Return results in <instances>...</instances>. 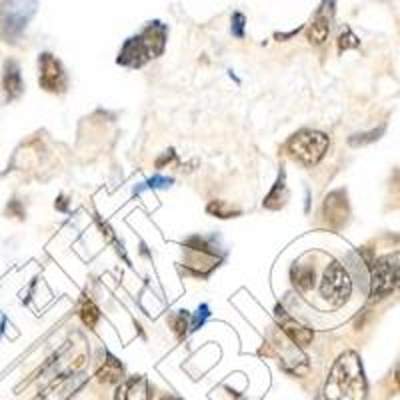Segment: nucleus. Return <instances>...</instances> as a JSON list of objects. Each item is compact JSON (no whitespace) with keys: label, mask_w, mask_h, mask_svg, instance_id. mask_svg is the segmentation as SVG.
<instances>
[{"label":"nucleus","mask_w":400,"mask_h":400,"mask_svg":"<svg viewBox=\"0 0 400 400\" xmlns=\"http://www.w3.org/2000/svg\"><path fill=\"white\" fill-rule=\"evenodd\" d=\"M2 88L8 101H17L24 92V82L17 60H6L4 70H2Z\"/></svg>","instance_id":"obj_9"},{"label":"nucleus","mask_w":400,"mask_h":400,"mask_svg":"<svg viewBox=\"0 0 400 400\" xmlns=\"http://www.w3.org/2000/svg\"><path fill=\"white\" fill-rule=\"evenodd\" d=\"M210 214H214V216H218V218H234V216H238L241 214V210L234 209L232 205H228L225 200H212L209 207H207Z\"/></svg>","instance_id":"obj_16"},{"label":"nucleus","mask_w":400,"mask_h":400,"mask_svg":"<svg viewBox=\"0 0 400 400\" xmlns=\"http://www.w3.org/2000/svg\"><path fill=\"white\" fill-rule=\"evenodd\" d=\"M332 18H334V0H322L320 8L314 15L313 22L306 28V38L311 44H322L329 38Z\"/></svg>","instance_id":"obj_6"},{"label":"nucleus","mask_w":400,"mask_h":400,"mask_svg":"<svg viewBox=\"0 0 400 400\" xmlns=\"http://www.w3.org/2000/svg\"><path fill=\"white\" fill-rule=\"evenodd\" d=\"M358 46H360V38L347 26L338 36V53H345V51H350V49H358Z\"/></svg>","instance_id":"obj_18"},{"label":"nucleus","mask_w":400,"mask_h":400,"mask_svg":"<svg viewBox=\"0 0 400 400\" xmlns=\"http://www.w3.org/2000/svg\"><path fill=\"white\" fill-rule=\"evenodd\" d=\"M207 316H209V306H207V304H202V306L198 308V314H196V318H194V329H198V324H202Z\"/></svg>","instance_id":"obj_22"},{"label":"nucleus","mask_w":400,"mask_h":400,"mask_svg":"<svg viewBox=\"0 0 400 400\" xmlns=\"http://www.w3.org/2000/svg\"><path fill=\"white\" fill-rule=\"evenodd\" d=\"M80 318H82V322L87 324L88 329H94V327H96V322H98V318H101V311L94 306L92 300H85V302H82V306H80Z\"/></svg>","instance_id":"obj_17"},{"label":"nucleus","mask_w":400,"mask_h":400,"mask_svg":"<svg viewBox=\"0 0 400 400\" xmlns=\"http://www.w3.org/2000/svg\"><path fill=\"white\" fill-rule=\"evenodd\" d=\"M279 320H280V329L282 332L290 338V342L295 345V347H306V345H311L313 342V331L311 329H306L304 324H300V322H296L295 318H290V316H286V314L282 313L279 308Z\"/></svg>","instance_id":"obj_10"},{"label":"nucleus","mask_w":400,"mask_h":400,"mask_svg":"<svg viewBox=\"0 0 400 400\" xmlns=\"http://www.w3.org/2000/svg\"><path fill=\"white\" fill-rule=\"evenodd\" d=\"M290 279L300 293H306L314 286V268L308 264H295L290 270Z\"/></svg>","instance_id":"obj_13"},{"label":"nucleus","mask_w":400,"mask_h":400,"mask_svg":"<svg viewBox=\"0 0 400 400\" xmlns=\"http://www.w3.org/2000/svg\"><path fill=\"white\" fill-rule=\"evenodd\" d=\"M171 182H173L171 178H160V176H157V178H150V180H148V186H155V189H157V186H168Z\"/></svg>","instance_id":"obj_23"},{"label":"nucleus","mask_w":400,"mask_h":400,"mask_svg":"<svg viewBox=\"0 0 400 400\" xmlns=\"http://www.w3.org/2000/svg\"><path fill=\"white\" fill-rule=\"evenodd\" d=\"M329 144H331V140L324 132L300 130V132H296L295 137H290L284 148L296 162H300L304 166H314L327 155Z\"/></svg>","instance_id":"obj_2"},{"label":"nucleus","mask_w":400,"mask_h":400,"mask_svg":"<svg viewBox=\"0 0 400 400\" xmlns=\"http://www.w3.org/2000/svg\"><path fill=\"white\" fill-rule=\"evenodd\" d=\"M31 15H24L22 6H12V2H6L4 4V10H2V24H0V33L6 36V38H15L20 35V31L26 26Z\"/></svg>","instance_id":"obj_8"},{"label":"nucleus","mask_w":400,"mask_h":400,"mask_svg":"<svg viewBox=\"0 0 400 400\" xmlns=\"http://www.w3.org/2000/svg\"><path fill=\"white\" fill-rule=\"evenodd\" d=\"M350 293H352V280L348 277V272L338 262H331L322 277V286H320L322 298L336 308L347 302Z\"/></svg>","instance_id":"obj_4"},{"label":"nucleus","mask_w":400,"mask_h":400,"mask_svg":"<svg viewBox=\"0 0 400 400\" xmlns=\"http://www.w3.org/2000/svg\"><path fill=\"white\" fill-rule=\"evenodd\" d=\"M38 64H40L38 82H40V87L44 88V90H49V92H64L69 88L67 72H64L58 58H54L51 53H42L40 58H38Z\"/></svg>","instance_id":"obj_5"},{"label":"nucleus","mask_w":400,"mask_h":400,"mask_svg":"<svg viewBox=\"0 0 400 400\" xmlns=\"http://www.w3.org/2000/svg\"><path fill=\"white\" fill-rule=\"evenodd\" d=\"M286 198H288V191H286V184H284V173L280 174L277 186L272 189V192L264 198V207L270 210H279L286 205Z\"/></svg>","instance_id":"obj_14"},{"label":"nucleus","mask_w":400,"mask_h":400,"mask_svg":"<svg viewBox=\"0 0 400 400\" xmlns=\"http://www.w3.org/2000/svg\"><path fill=\"white\" fill-rule=\"evenodd\" d=\"M324 216L329 218V223H331L332 227H340V225L347 223L348 202L345 192L336 191L327 196V200H324Z\"/></svg>","instance_id":"obj_11"},{"label":"nucleus","mask_w":400,"mask_h":400,"mask_svg":"<svg viewBox=\"0 0 400 400\" xmlns=\"http://www.w3.org/2000/svg\"><path fill=\"white\" fill-rule=\"evenodd\" d=\"M397 383L400 384V365H399V368H397Z\"/></svg>","instance_id":"obj_24"},{"label":"nucleus","mask_w":400,"mask_h":400,"mask_svg":"<svg viewBox=\"0 0 400 400\" xmlns=\"http://www.w3.org/2000/svg\"><path fill=\"white\" fill-rule=\"evenodd\" d=\"M166 38H168V28H166V24H162V22H150V24H146V28L142 31L139 35L140 44H142V49H144V53H146V58L150 60V58H157L160 54L164 53V46H166Z\"/></svg>","instance_id":"obj_7"},{"label":"nucleus","mask_w":400,"mask_h":400,"mask_svg":"<svg viewBox=\"0 0 400 400\" xmlns=\"http://www.w3.org/2000/svg\"><path fill=\"white\" fill-rule=\"evenodd\" d=\"M244 22H246V18H244L243 12H234V15H232V35L238 36V38H243Z\"/></svg>","instance_id":"obj_20"},{"label":"nucleus","mask_w":400,"mask_h":400,"mask_svg":"<svg viewBox=\"0 0 400 400\" xmlns=\"http://www.w3.org/2000/svg\"><path fill=\"white\" fill-rule=\"evenodd\" d=\"M98 379L103 383H119L122 379V365L110 354H106V360L98 370Z\"/></svg>","instance_id":"obj_15"},{"label":"nucleus","mask_w":400,"mask_h":400,"mask_svg":"<svg viewBox=\"0 0 400 400\" xmlns=\"http://www.w3.org/2000/svg\"><path fill=\"white\" fill-rule=\"evenodd\" d=\"M144 62H148V58H146V53L140 44L139 36L128 38L122 46L121 54H119V64L128 67V69H139Z\"/></svg>","instance_id":"obj_12"},{"label":"nucleus","mask_w":400,"mask_h":400,"mask_svg":"<svg viewBox=\"0 0 400 400\" xmlns=\"http://www.w3.org/2000/svg\"><path fill=\"white\" fill-rule=\"evenodd\" d=\"M186 316L184 314H178V318H176V322H174V331H176V334L178 336H182L184 332H186Z\"/></svg>","instance_id":"obj_21"},{"label":"nucleus","mask_w":400,"mask_h":400,"mask_svg":"<svg viewBox=\"0 0 400 400\" xmlns=\"http://www.w3.org/2000/svg\"><path fill=\"white\" fill-rule=\"evenodd\" d=\"M384 132V126H381L379 130H370V132H365V134H354L350 137V144L352 146H363V144H368V142H374V140L381 139V134Z\"/></svg>","instance_id":"obj_19"},{"label":"nucleus","mask_w":400,"mask_h":400,"mask_svg":"<svg viewBox=\"0 0 400 400\" xmlns=\"http://www.w3.org/2000/svg\"><path fill=\"white\" fill-rule=\"evenodd\" d=\"M400 286V252L376 259L370 268V298L381 300Z\"/></svg>","instance_id":"obj_3"},{"label":"nucleus","mask_w":400,"mask_h":400,"mask_svg":"<svg viewBox=\"0 0 400 400\" xmlns=\"http://www.w3.org/2000/svg\"><path fill=\"white\" fill-rule=\"evenodd\" d=\"M327 400H365L366 376L360 356L352 350L338 356L324 384Z\"/></svg>","instance_id":"obj_1"}]
</instances>
